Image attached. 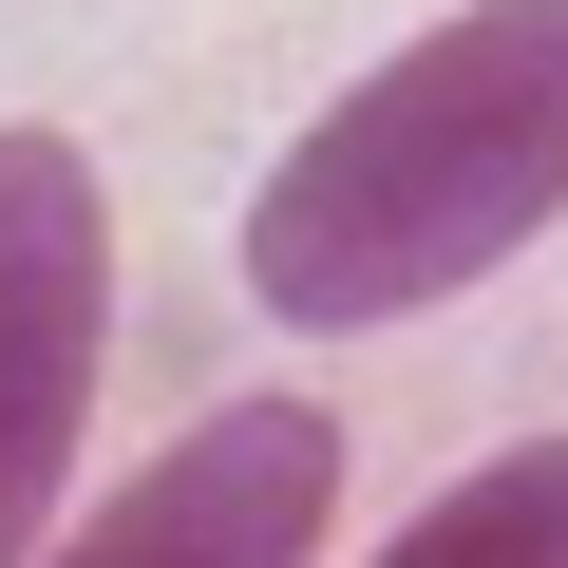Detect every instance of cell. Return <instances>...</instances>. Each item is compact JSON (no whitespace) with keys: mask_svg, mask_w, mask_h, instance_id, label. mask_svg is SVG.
I'll return each mask as SVG.
<instances>
[{"mask_svg":"<svg viewBox=\"0 0 568 568\" xmlns=\"http://www.w3.org/2000/svg\"><path fill=\"white\" fill-rule=\"evenodd\" d=\"M530 227H568V0H455L436 39L342 77L304 152L246 190V304L361 342L474 304Z\"/></svg>","mask_w":568,"mask_h":568,"instance_id":"1","label":"cell"},{"mask_svg":"<svg viewBox=\"0 0 568 568\" xmlns=\"http://www.w3.org/2000/svg\"><path fill=\"white\" fill-rule=\"evenodd\" d=\"M95 379H114V190L77 133H0V568L58 530Z\"/></svg>","mask_w":568,"mask_h":568,"instance_id":"2","label":"cell"},{"mask_svg":"<svg viewBox=\"0 0 568 568\" xmlns=\"http://www.w3.org/2000/svg\"><path fill=\"white\" fill-rule=\"evenodd\" d=\"M323 530H342V417L323 398H227L171 455H133L20 568H323Z\"/></svg>","mask_w":568,"mask_h":568,"instance_id":"3","label":"cell"},{"mask_svg":"<svg viewBox=\"0 0 568 568\" xmlns=\"http://www.w3.org/2000/svg\"><path fill=\"white\" fill-rule=\"evenodd\" d=\"M379 568H568V436H511L455 493H417L379 530Z\"/></svg>","mask_w":568,"mask_h":568,"instance_id":"4","label":"cell"}]
</instances>
